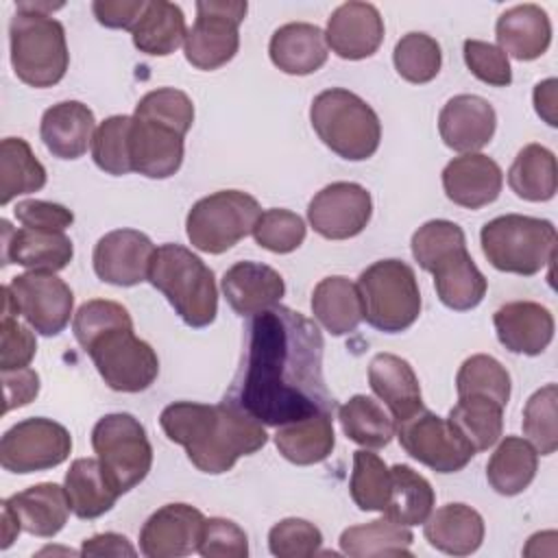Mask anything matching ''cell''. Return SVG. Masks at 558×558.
<instances>
[{"instance_id":"4316f807","label":"cell","mask_w":558,"mask_h":558,"mask_svg":"<svg viewBox=\"0 0 558 558\" xmlns=\"http://www.w3.org/2000/svg\"><path fill=\"white\" fill-rule=\"evenodd\" d=\"M495 37L506 54L519 61H534L543 57L551 44V22L547 11L538 4H517L497 17Z\"/></svg>"},{"instance_id":"9a60e30c","label":"cell","mask_w":558,"mask_h":558,"mask_svg":"<svg viewBox=\"0 0 558 558\" xmlns=\"http://www.w3.org/2000/svg\"><path fill=\"white\" fill-rule=\"evenodd\" d=\"M373 216L371 192L353 181L325 185L307 205L312 229L327 240H349L362 233Z\"/></svg>"},{"instance_id":"f907efd6","label":"cell","mask_w":558,"mask_h":558,"mask_svg":"<svg viewBox=\"0 0 558 558\" xmlns=\"http://www.w3.org/2000/svg\"><path fill=\"white\" fill-rule=\"evenodd\" d=\"M412 255L423 270H432L445 255L451 251L466 246V238L460 225L451 220H427L412 235Z\"/></svg>"},{"instance_id":"8fae6325","label":"cell","mask_w":558,"mask_h":558,"mask_svg":"<svg viewBox=\"0 0 558 558\" xmlns=\"http://www.w3.org/2000/svg\"><path fill=\"white\" fill-rule=\"evenodd\" d=\"M248 4L242 0H201L196 20L187 28L183 52L198 70H218L229 63L240 48V24Z\"/></svg>"},{"instance_id":"d6a6232c","label":"cell","mask_w":558,"mask_h":558,"mask_svg":"<svg viewBox=\"0 0 558 558\" xmlns=\"http://www.w3.org/2000/svg\"><path fill=\"white\" fill-rule=\"evenodd\" d=\"M63 488L78 519H96L109 512L120 497L98 458H76L65 473Z\"/></svg>"},{"instance_id":"816d5d0a","label":"cell","mask_w":558,"mask_h":558,"mask_svg":"<svg viewBox=\"0 0 558 558\" xmlns=\"http://www.w3.org/2000/svg\"><path fill=\"white\" fill-rule=\"evenodd\" d=\"M323 545L320 530L305 519H281L268 532V549L277 558H310Z\"/></svg>"},{"instance_id":"30bf717a","label":"cell","mask_w":558,"mask_h":558,"mask_svg":"<svg viewBox=\"0 0 558 558\" xmlns=\"http://www.w3.org/2000/svg\"><path fill=\"white\" fill-rule=\"evenodd\" d=\"M83 351L92 357L105 384L118 392H142L159 375L155 349L133 333V325L113 327L96 336Z\"/></svg>"},{"instance_id":"9c48e42d","label":"cell","mask_w":558,"mask_h":558,"mask_svg":"<svg viewBox=\"0 0 558 558\" xmlns=\"http://www.w3.org/2000/svg\"><path fill=\"white\" fill-rule=\"evenodd\" d=\"M92 447L120 495L135 488L153 466V447L146 429L126 412L102 416L92 429Z\"/></svg>"},{"instance_id":"cb8c5ba5","label":"cell","mask_w":558,"mask_h":558,"mask_svg":"<svg viewBox=\"0 0 558 558\" xmlns=\"http://www.w3.org/2000/svg\"><path fill=\"white\" fill-rule=\"evenodd\" d=\"M222 292L238 316H255L275 305L286 294L283 277L259 262H238L222 277Z\"/></svg>"},{"instance_id":"74e56055","label":"cell","mask_w":558,"mask_h":558,"mask_svg":"<svg viewBox=\"0 0 558 558\" xmlns=\"http://www.w3.org/2000/svg\"><path fill=\"white\" fill-rule=\"evenodd\" d=\"M436 495L432 484L408 464L390 466V497L384 517L399 525H418L432 514Z\"/></svg>"},{"instance_id":"1f68e13d","label":"cell","mask_w":558,"mask_h":558,"mask_svg":"<svg viewBox=\"0 0 558 558\" xmlns=\"http://www.w3.org/2000/svg\"><path fill=\"white\" fill-rule=\"evenodd\" d=\"M333 414L318 412L301 421H292L277 427L275 445L279 453L299 466L323 462L331 456L336 445Z\"/></svg>"},{"instance_id":"e7e4bbea","label":"cell","mask_w":558,"mask_h":558,"mask_svg":"<svg viewBox=\"0 0 558 558\" xmlns=\"http://www.w3.org/2000/svg\"><path fill=\"white\" fill-rule=\"evenodd\" d=\"M57 551H65V554H76V551H72V549H54V547H46V549H41V551H39V556H44V554H57Z\"/></svg>"},{"instance_id":"7402d4cb","label":"cell","mask_w":558,"mask_h":558,"mask_svg":"<svg viewBox=\"0 0 558 558\" xmlns=\"http://www.w3.org/2000/svg\"><path fill=\"white\" fill-rule=\"evenodd\" d=\"M504 185V172L495 159L482 153L453 157L442 170V190L447 198L466 209H480L497 201Z\"/></svg>"},{"instance_id":"94428289","label":"cell","mask_w":558,"mask_h":558,"mask_svg":"<svg viewBox=\"0 0 558 558\" xmlns=\"http://www.w3.org/2000/svg\"><path fill=\"white\" fill-rule=\"evenodd\" d=\"M78 554L81 556H135L137 551L126 536L116 532H102L85 538Z\"/></svg>"},{"instance_id":"5bb4252c","label":"cell","mask_w":558,"mask_h":558,"mask_svg":"<svg viewBox=\"0 0 558 558\" xmlns=\"http://www.w3.org/2000/svg\"><path fill=\"white\" fill-rule=\"evenodd\" d=\"M20 316L41 336H57L65 329L74 307L70 286L54 272H22L9 283Z\"/></svg>"},{"instance_id":"7bdbcfd3","label":"cell","mask_w":558,"mask_h":558,"mask_svg":"<svg viewBox=\"0 0 558 558\" xmlns=\"http://www.w3.org/2000/svg\"><path fill=\"white\" fill-rule=\"evenodd\" d=\"M349 493L360 510L384 512L390 497V469L377 453L366 449L353 451Z\"/></svg>"},{"instance_id":"ffe728a7","label":"cell","mask_w":558,"mask_h":558,"mask_svg":"<svg viewBox=\"0 0 558 558\" xmlns=\"http://www.w3.org/2000/svg\"><path fill=\"white\" fill-rule=\"evenodd\" d=\"M183 137L172 126L131 116V170L148 179H168L183 163Z\"/></svg>"},{"instance_id":"7a4b0ae2","label":"cell","mask_w":558,"mask_h":558,"mask_svg":"<svg viewBox=\"0 0 558 558\" xmlns=\"http://www.w3.org/2000/svg\"><path fill=\"white\" fill-rule=\"evenodd\" d=\"M168 440L181 445L190 462L209 475L227 473L242 456L268 442L264 425L229 401L216 405L174 401L159 414Z\"/></svg>"},{"instance_id":"db71d44e","label":"cell","mask_w":558,"mask_h":558,"mask_svg":"<svg viewBox=\"0 0 558 558\" xmlns=\"http://www.w3.org/2000/svg\"><path fill=\"white\" fill-rule=\"evenodd\" d=\"M464 63L475 78L493 87H506L512 83V68L508 54L488 41L466 39L462 46Z\"/></svg>"},{"instance_id":"44dd1931","label":"cell","mask_w":558,"mask_h":558,"mask_svg":"<svg viewBox=\"0 0 558 558\" xmlns=\"http://www.w3.org/2000/svg\"><path fill=\"white\" fill-rule=\"evenodd\" d=\"M2 229V266L17 264L35 272H59L74 257V244L65 231H41L22 227L11 229L9 220H0Z\"/></svg>"},{"instance_id":"ab89813d","label":"cell","mask_w":558,"mask_h":558,"mask_svg":"<svg viewBox=\"0 0 558 558\" xmlns=\"http://www.w3.org/2000/svg\"><path fill=\"white\" fill-rule=\"evenodd\" d=\"M338 421L349 440L366 447L381 449L390 445L397 434V423L379 401L366 395H353L338 408Z\"/></svg>"},{"instance_id":"b9f144b4","label":"cell","mask_w":558,"mask_h":558,"mask_svg":"<svg viewBox=\"0 0 558 558\" xmlns=\"http://www.w3.org/2000/svg\"><path fill=\"white\" fill-rule=\"evenodd\" d=\"M447 421L475 449V453L486 451L501 438L504 405L480 395L458 397V403L449 410Z\"/></svg>"},{"instance_id":"277c9868","label":"cell","mask_w":558,"mask_h":558,"mask_svg":"<svg viewBox=\"0 0 558 558\" xmlns=\"http://www.w3.org/2000/svg\"><path fill=\"white\" fill-rule=\"evenodd\" d=\"M15 7L17 11L9 24L13 72L31 87H52L70 65L65 28L52 15L28 9L26 2Z\"/></svg>"},{"instance_id":"52a82bcc","label":"cell","mask_w":558,"mask_h":558,"mask_svg":"<svg viewBox=\"0 0 558 558\" xmlns=\"http://www.w3.org/2000/svg\"><path fill=\"white\" fill-rule=\"evenodd\" d=\"M364 320L384 331L399 333L412 327L421 314V290L410 264L379 259L357 277Z\"/></svg>"},{"instance_id":"8d00e7d4","label":"cell","mask_w":558,"mask_h":558,"mask_svg":"<svg viewBox=\"0 0 558 558\" xmlns=\"http://www.w3.org/2000/svg\"><path fill=\"white\" fill-rule=\"evenodd\" d=\"M508 185L523 201H551L558 190V166L554 153L541 144L523 146L508 170Z\"/></svg>"},{"instance_id":"ee69618b","label":"cell","mask_w":558,"mask_h":558,"mask_svg":"<svg viewBox=\"0 0 558 558\" xmlns=\"http://www.w3.org/2000/svg\"><path fill=\"white\" fill-rule=\"evenodd\" d=\"M456 390H458V397L480 395L506 408L510 399V373L493 355L477 353L466 357L458 368Z\"/></svg>"},{"instance_id":"4fadbf2b","label":"cell","mask_w":558,"mask_h":558,"mask_svg":"<svg viewBox=\"0 0 558 558\" xmlns=\"http://www.w3.org/2000/svg\"><path fill=\"white\" fill-rule=\"evenodd\" d=\"M397 438L405 453L436 473L462 471L475 449L460 436V432L438 414L421 410L412 418L397 425Z\"/></svg>"},{"instance_id":"836d02e7","label":"cell","mask_w":558,"mask_h":558,"mask_svg":"<svg viewBox=\"0 0 558 558\" xmlns=\"http://www.w3.org/2000/svg\"><path fill=\"white\" fill-rule=\"evenodd\" d=\"M312 312L331 336L351 333L364 320L360 290L342 275L325 277L316 283L312 292Z\"/></svg>"},{"instance_id":"c3c4849f","label":"cell","mask_w":558,"mask_h":558,"mask_svg":"<svg viewBox=\"0 0 558 558\" xmlns=\"http://www.w3.org/2000/svg\"><path fill=\"white\" fill-rule=\"evenodd\" d=\"M133 116L161 122L185 135L194 124V102L181 89L159 87L140 98Z\"/></svg>"},{"instance_id":"e575fe53","label":"cell","mask_w":558,"mask_h":558,"mask_svg":"<svg viewBox=\"0 0 558 558\" xmlns=\"http://www.w3.org/2000/svg\"><path fill=\"white\" fill-rule=\"evenodd\" d=\"M185 15L179 4L168 0L148 2L131 31L133 46L150 57L172 54L185 41Z\"/></svg>"},{"instance_id":"2e32d148","label":"cell","mask_w":558,"mask_h":558,"mask_svg":"<svg viewBox=\"0 0 558 558\" xmlns=\"http://www.w3.org/2000/svg\"><path fill=\"white\" fill-rule=\"evenodd\" d=\"M155 251L157 248L146 233L137 229H113L105 233L94 246V272L100 281L111 286H137L148 281Z\"/></svg>"},{"instance_id":"d590c367","label":"cell","mask_w":558,"mask_h":558,"mask_svg":"<svg viewBox=\"0 0 558 558\" xmlns=\"http://www.w3.org/2000/svg\"><path fill=\"white\" fill-rule=\"evenodd\" d=\"M536 469V449L521 436H506L486 464V480L495 493L514 497L532 484Z\"/></svg>"},{"instance_id":"83f0119b","label":"cell","mask_w":558,"mask_h":558,"mask_svg":"<svg viewBox=\"0 0 558 558\" xmlns=\"http://www.w3.org/2000/svg\"><path fill=\"white\" fill-rule=\"evenodd\" d=\"M2 504L11 508L24 532L39 538L57 536L68 523V514L72 510L65 488L54 482L28 486L2 499Z\"/></svg>"},{"instance_id":"5b68a950","label":"cell","mask_w":558,"mask_h":558,"mask_svg":"<svg viewBox=\"0 0 558 558\" xmlns=\"http://www.w3.org/2000/svg\"><path fill=\"white\" fill-rule=\"evenodd\" d=\"M310 122L318 140L347 161H364L379 148L381 122L375 109L349 89L320 92L312 100Z\"/></svg>"},{"instance_id":"f1b7e54d","label":"cell","mask_w":558,"mask_h":558,"mask_svg":"<svg viewBox=\"0 0 558 558\" xmlns=\"http://www.w3.org/2000/svg\"><path fill=\"white\" fill-rule=\"evenodd\" d=\"M275 68L286 74L305 76L320 70L327 61L325 33L310 22H290L279 26L268 44Z\"/></svg>"},{"instance_id":"680465c9","label":"cell","mask_w":558,"mask_h":558,"mask_svg":"<svg viewBox=\"0 0 558 558\" xmlns=\"http://www.w3.org/2000/svg\"><path fill=\"white\" fill-rule=\"evenodd\" d=\"M146 4V0H96L92 2V11L96 20L107 28L133 31Z\"/></svg>"},{"instance_id":"6da1fadb","label":"cell","mask_w":558,"mask_h":558,"mask_svg":"<svg viewBox=\"0 0 558 558\" xmlns=\"http://www.w3.org/2000/svg\"><path fill=\"white\" fill-rule=\"evenodd\" d=\"M323 349L320 329L301 312L275 305L255 314L225 401L270 427L318 412L333 414L336 401L323 377Z\"/></svg>"},{"instance_id":"484cf974","label":"cell","mask_w":558,"mask_h":558,"mask_svg":"<svg viewBox=\"0 0 558 558\" xmlns=\"http://www.w3.org/2000/svg\"><path fill=\"white\" fill-rule=\"evenodd\" d=\"M96 133L94 111L81 100H63L44 111L39 137L59 159H78L92 146Z\"/></svg>"},{"instance_id":"60d3db41","label":"cell","mask_w":558,"mask_h":558,"mask_svg":"<svg viewBox=\"0 0 558 558\" xmlns=\"http://www.w3.org/2000/svg\"><path fill=\"white\" fill-rule=\"evenodd\" d=\"M46 168L22 137H4L0 144V205L15 196L39 192L46 185Z\"/></svg>"},{"instance_id":"681fc988","label":"cell","mask_w":558,"mask_h":558,"mask_svg":"<svg viewBox=\"0 0 558 558\" xmlns=\"http://www.w3.org/2000/svg\"><path fill=\"white\" fill-rule=\"evenodd\" d=\"M305 222L299 214L281 207H272L259 214L253 238L255 242L270 253H292L305 240Z\"/></svg>"},{"instance_id":"11a10c76","label":"cell","mask_w":558,"mask_h":558,"mask_svg":"<svg viewBox=\"0 0 558 558\" xmlns=\"http://www.w3.org/2000/svg\"><path fill=\"white\" fill-rule=\"evenodd\" d=\"M198 554L205 558H246L248 556L246 532L231 519H222V517L205 519Z\"/></svg>"},{"instance_id":"603a6c76","label":"cell","mask_w":558,"mask_h":558,"mask_svg":"<svg viewBox=\"0 0 558 558\" xmlns=\"http://www.w3.org/2000/svg\"><path fill=\"white\" fill-rule=\"evenodd\" d=\"M497 340L521 355H538L554 340V316L536 301H510L493 314Z\"/></svg>"},{"instance_id":"91938a15","label":"cell","mask_w":558,"mask_h":558,"mask_svg":"<svg viewBox=\"0 0 558 558\" xmlns=\"http://www.w3.org/2000/svg\"><path fill=\"white\" fill-rule=\"evenodd\" d=\"M2 384H4V414L13 408H22L31 403L39 392V375L24 366L15 371H2Z\"/></svg>"},{"instance_id":"f546056e","label":"cell","mask_w":558,"mask_h":558,"mask_svg":"<svg viewBox=\"0 0 558 558\" xmlns=\"http://www.w3.org/2000/svg\"><path fill=\"white\" fill-rule=\"evenodd\" d=\"M423 534L442 554L469 556L484 541V519L466 504H445L425 519Z\"/></svg>"},{"instance_id":"9f6ffc18","label":"cell","mask_w":558,"mask_h":558,"mask_svg":"<svg viewBox=\"0 0 558 558\" xmlns=\"http://www.w3.org/2000/svg\"><path fill=\"white\" fill-rule=\"evenodd\" d=\"M37 353L35 333L17 320V316H2L0 323V368L15 371L31 364Z\"/></svg>"},{"instance_id":"d6986e66","label":"cell","mask_w":558,"mask_h":558,"mask_svg":"<svg viewBox=\"0 0 558 558\" xmlns=\"http://www.w3.org/2000/svg\"><path fill=\"white\" fill-rule=\"evenodd\" d=\"M497 129L493 105L475 94H458L445 102L438 113V133L445 146L456 153H477Z\"/></svg>"},{"instance_id":"6f0895ef","label":"cell","mask_w":558,"mask_h":558,"mask_svg":"<svg viewBox=\"0 0 558 558\" xmlns=\"http://www.w3.org/2000/svg\"><path fill=\"white\" fill-rule=\"evenodd\" d=\"M13 214L24 227L41 231H65L74 222V214L65 205L39 198L20 201Z\"/></svg>"},{"instance_id":"f5cc1de1","label":"cell","mask_w":558,"mask_h":558,"mask_svg":"<svg viewBox=\"0 0 558 558\" xmlns=\"http://www.w3.org/2000/svg\"><path fill=\"white\" fill-rule=\"evenodd\" d=\"M129 325H133V318L124 305L107 299H92L76 310L72 320V331L76 342L85 347L96 336L113 327H129Z\"/></svg>"},{"instance_id":"bcb514c9","label":"cell","mask_w":558,"mask_h":558,"mask_svg":"<svg viewBox=\"0 0 558 558\" xmlns=\"http://www.w3.org/2000/svg\"><path fill=\"white\" fill-rule=\"evenodd\" d=\"M556 401L558 388L556 384H547L538 388L523 408V434L541 456H551L558 449Z\"/></svg>"},{"instance_id":"8992f818","label":"cell","mask_w":558,"mask_h":558,"mask_svg":"<svg viewBox=\"0 0 558 558\" xmlns=\"http://www.w3.org/2000/svg\"><path fill=\"white\" fill-rule=\"evenodd\" d=\"M480 244L493 268L532 277L556 259V227L545 218L506 214L482 227Z\"/></svg>"},{"instance_id":"ba28073f","label":"cell","mask_w":558,"mask_h":558,"mask_svg":"<svg viewBox=\"0 0 558 558\" xmlns=\"http://www.w3.org/2000/svg\"><path fill=\"white\" fill-rule=\"evenodd\" d=\"M262 214L257 198L240 190H220L192 205L185 218L187 240L194 248L220 255L253 233Z\"/></svg>"},{"instance_id":"d4e9b609","label":"cell","mask_w":558,"mask_h":558,"mask_svg":"<svg viewBox=\"0 0 558 558\" xmlns=\"http://www.w3.org/2000/svg\"><path fill=\"white\" fill-rule=\"evenodd\" d=\"M368 384L388 408L395 423H403L425 410L421 384L408 360L395 353H377L368 364Z\"/></svg>"},{"instance_id":"6125c7cd","label":"cell","mask_w":558,"mask_h":558,"mask_svg":"<svg viewBox=\"0 0 558 558\" xmlns=\"http://www.w3.org/2000/svg\"><path fill=\"white\" fill-rule=\"evenodd\" d=\"M556 87H558V81H556V78H545V81H541V83L534 87V94H532L536 113H538L549 126H556V124H558V118H556V105H558Z\"/></svg>"},{"instance_id":"7c38bea8","label":"cell","mask_w":558,"mask_h":558,"mask_svg":"<svg viewBox=\"0 0 558 558\" xmlns=\"http://www.w3.org/2000/svg\"><path fill=\"white\" fill-rule=\"evenodd\" d=\"M72 451L70 432L44 416H33L9 427L0 440V464L9 473L26 475L59 466Z\"/></svg>"},{"instance_id":"4dcf8cb0","label":"cell","mask_w":558,"mask_h":558,"mask_svg":"<svg viewBox=\"0 0 558 558\" xmlns=\"http://www.w3.org/2000/svg\"><path fill=\"white\" fill-rule=\"evenodd\" d=\"M429 272L434 275V288L440 303L456 312L477 307L488 290V281L475 266L466 246L445 255Z\"/></svg>"},{"instance_id":"3957f363","label":"cell","mask_w":558,"mask_h":558,"mask_svg":"<svg viewBox=\"0 0 558 558\" xmlns=\"http://www.w3.org/2000/svg\"><path fill=\"white\" fill-rule=\"evenodd\" d=\"M148 281L157 288L181 320L190 327H207L218 314V288L209 266L181 244L157 246Z\"/></svg>"},{"instance_id":"7dc6e473","label":"cell","mask_w":558,"mask_h":558,"mask_svg":"<svg viewBox=\"0 0 558 558\" xmlns=\"http://www.w3.org/2000/svg\"><path fill=\"white\" fill-rule=\"evenodd\" d=\"M129 131L131 116H109L98 124L92 140V159L102 172L113 177L133 172L129 157Z\"/></svg>"},{"instance_id":"f35d334b","label":"cell","mask_w":558,"mask_h":558,"mask_svg":"<svg viewBox=\"0 0 558 558\" xmlns=\"http://www.w3.org/2000/svg\"><path fill=\"white\" fill-rule=\"evenodd\" d=\"M414 534L390 519H375L362 525H351L340 534V551L351 558L412 556L410 545Z\"/></svg>"},{"instance_id":"be15d7a7","label":"cell","mask_w":558,"mask_h":558,"mask_svg":"<svg viewBox=\"0 0 558 558\" xmlns=\"http://www.w3.org/2000/svg\"><path fill=\"white\" fill-rule=\"evenodd\" d=\"M20 532H22V525H20L17 517L11 512L9 506L2 504V549H7Z\"/></svg>"},{"instance_id":"ac0fdd59","label":"cell","mask_w":558,"mask_h":558,"mask_svg":"<svg viewBox=\"0 0 558 558\" xmlns=\"http://www.w3.org/2000/svg\"><path fill=\"white\" fill-rule=\"evenodd\" d=\"M325 41L340 59L373 57L384 41V17L371 2H344L329 15Z\"/></svg>"},{"instance_id":"f6af8a7d","label":"cell","mask_w":558,"mask_h":558,"mask_svg":"<svg viewBox=\"0 0 558 558\" xmlns=\"http://www.w3.org/2000/svg\"><path fill=\"white\" fill-rule=\"evenodd\" d=\"M395 70L401 78L414 85L429 83L438 76L442 65L440 44L427 33H408L403 35L392 52Z\"/></svg>"},{"instance_id":"e0dca14e","label":"cell","mask_w":558,"mask_h":558,"mask_svg":"<svg viewBox=\"0 0 558 558\" xmlns=\"http://www.w3.org/2000/svg\"><path fill=\"white\" fill-rule=\"evenodd\" d=\"M205 517L190 504H166L140 530V551L146 558H179L198 551Z\"/></svg>"}]
</instances>
